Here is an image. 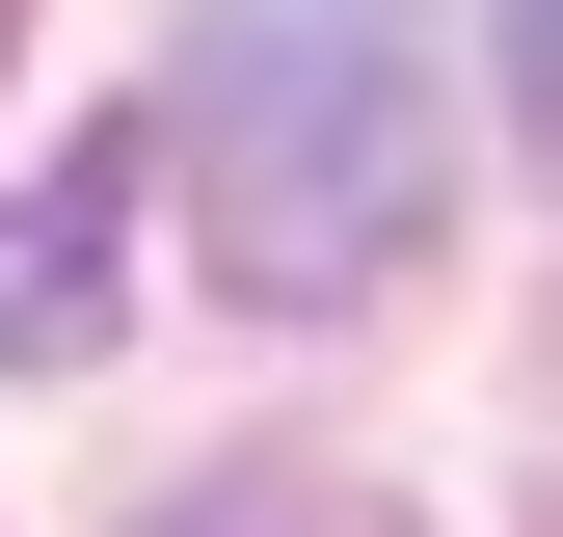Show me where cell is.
Listing matches in <instances>:
<instances>
[{
    "label": "cell",
    "mask_w": 563,
    "mask_h": 537,
    "mask_svg": "<svg viewBox=\"0 0 563 537\" xmlns=\"http://www.w3.org/2000/svg\"><path fill=\"white\" fill-rule=\"evenodd\" d=\"M134 537H402V511H349V484H296V457H242V484H188V511H134Z\"/></svg>",
    "instance_id": "3957f363"
},
{
    "label": "cell",
    "mask_w": 563,
    "mask_h": 537,
    "mask_svg": "<svg viewBox=\"0 0 563 537\" xmlns=\"http://www.w3.org/2000/svg\"><path fill=\"white\" fill-rule=\"evenodd\" d=\"M188 188H216V268L268 322L402 296L456 216V81L402 0H188Z\"/></svg>",
    "instance_id": "6da1fadb"
},
{
    "label": "cell",
    "mask_w": 563,
    "mask_h": 537,
    "mask_svg": "<svg viewBox=\"0 0 563 537\" xmlns=\"http://www.w3.org/2000/svg\"><path fill=\"white\" fill-rule=\"evenodd\" d=\"M108 242H134V134H81L54 188H0V350H27V376L108 350Z\"/></svg>",
    "instance_id": "7a4b0ae2"
}]
</instances>
